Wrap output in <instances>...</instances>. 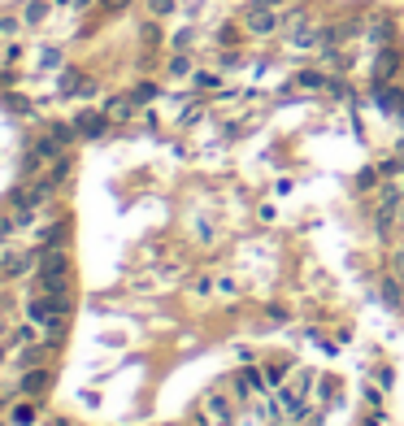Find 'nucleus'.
Returning <instances> with one entry per match:
<instances>
[{"label": "nucleus", "instance_id": "1", "mask_svg": "<svg viewBox=\"0 0 404 426\" xmlns=\"http://www.w3.org/2000/svg\"><path fill=\"white\" fill-rule=\"evenodd\" d=\"M274 27H279V18H274L270 9H252V13H248V31H252V35H270Z\"/></svg>", "mask_w": 404, "mask_h": 426}, {"label": "nucleus", "instance_id": "2", "mask_svg": "<svg viewBox=\"0 0 404 426\" xmlns=\"http://www.w3.org/2000/svg\"><path fill=\"white\" fill-rule=\"evenodd\" d=\"M209 422H217V426H226V418H231V413H226V400H209Z\"/></svg>", "mask_w": 404, "mask_h": 426}, {"label": "nucleus", "instance_id": "3", "mask_svg": "<svg viewBox=\"0 0 404 426\" xmlns=\"http://www.w3.org/2000/svg\"><path fill=\"white\" fill-rule=\"evenodd\" d=\"M79 127H83V135H100V118H83Z\"/></svg>", "mask_w": 404, "mask_h": 426}, {"label": "nucleus", "instance_id": "4", "mask_svg": "<svg viewBox=\"0 0 404 426\" xmlns=\"http://www.w3.org/2000/svg\"><path fill=\"white\" fill-rule=\"evenodd\" d=\"M13 422H18V426H22V422H35V409H27V405H22V409L13 413Z\"/></svg>", "mask_w": 404, "mask_h": 426}]
</instances>
